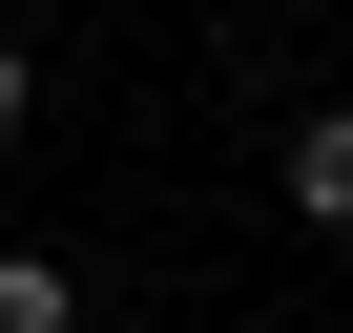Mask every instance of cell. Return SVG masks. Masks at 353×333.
<instances>
[{"instance_id": "6da1fadb", "label": "cell", "mask_w": 353, "mask_h": 333, "mask_svg": "<svg viewBox=\"0 0 353 333\" xmlns=\"http://www.w3.org/2000/svg\"><path fill=\"white\" fill-rule=\"evenodd\" d=\"M270 209L291 229H353V104H291L270 125Z\"/></svg>"}, {"instance_id": "7a4b0ae2", "label": "cell", "mask_w": 353, "mask_h": 333, "mask_svg": "<svg viewBox=\"0 0 353 333\" xmlns=\"http://www.w3.org/2000/svg\"><path fill=\"white\" fill-rule=\"evenodd\" d=\"M0 333H83V292H63L42 250H0Z\"/></svg>"}, {"instance_id": "3957f363", "label": "cell", "mask_w": 353, "mask_h": 333, "mask_svg": "<svg viewBox=\"0 0 353 333\" xmlns=\"http://www.w3.org/2000/svg\"><path fill=\"white\" fill-rule=\"evenodd\" d=\"M21 104H42V63H21V42H0V146H21Z\"/></svg>"}]
</instances>
